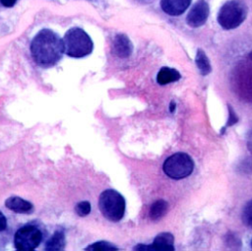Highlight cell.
I'll return each mask as SVG.
<instances>
[{
	"label": "cell",
	"mask_w": 252,
	"mask_h": 251,
	"mask_svg": "<svg viewBox=\"0 0 252 251\" xmlns=\"http://www.w3.org/2000/svg\"><path fill=\"white\" fill-rule=\"evenodd\" d=\"M241 219L244 224L252 227V200L248 201L242 210Z\"/></svg>",
	"instance_id": "17"
},
{
	"label": "cell",
	"mask_w": 252,
	"mask_h": 251,
	"mask_svg": "<svg viewBox=\"0 0 252 251\" xmlns=\"http://www.w3.org/2000/svg\"><path fill=\"white\" fill-rule=\"evenodd\" d=\"M6 226H7V220L5 216L2 214V212L0 211V231H3L4 229H6Z\"/></svg>",
	"instance_id": "20"
},
{
	"label": "cell",
	"mask_w": 252,
	"mask_h": 251,
	"mask_svg": "<svg viewBox=\"0 0 252 251\" xmlns=\"http://www.w3.org/2000/svg\"><path fill=\"white\" fill-rule=\"evenodd\" d=\"M175 106H176V104H175V102L172 100V101L170 102V104H169V111H170V112H174Z\"/></svg>",
	"instance_id": "22"
},
{
	"label": "cell",
	"mask_w": 252,
	"mask_h": 251,
	"mask_svg": "<svg viewBox=\"0 0 252 251\" xmlns=\"http://www.w3.org/2000/svg\"><path fill=\"white\" fill-rule=\"evenodd\" d=\"M42 240L40 229L34 225L28 224L17 230L14 236V245L17 250L31 251L36 248Z\"/></svg>",
	"instance_id": "6"
},
{
	"label": "cell",
	"mask_w": 252,
	"mask_h": 251,
	"mask_svg": "<svg viewBox=\"0 0 252 251\" xmlns=\"http://www.w3.org/2000/svg\"><path fill=\"white\" fill-rule=\"evenodd\" d=\"M91 204L88 201H81L75 206V212L80 217H86L91 212Z\"/></svg>",
	"instance_id": "18"
},
{
	"label": "cell",
	"mask_w": 252,
	"mask_h": 251,
	"mask_svg": "<svg viewBox=\"0 0 252 251\" xmlns=\"http://www.w3.org/2000/svg\"><path fill=\"white\" fill-rule=\"evenodd\" d=\"M64 53L73 58H82L92 53L94 43L90 35L80 28L68 30L63 37Z\"/></svg>",
	"instance_id": "2"
},
{
	"label": "cell",
	"mask_w": 252,
	"mask_h": 251,
	"mask_svg": "<svg viewBox=\"0 0 252 251\" xmlns=\"http://www.w3.org/2000/svg\"><path fill=\"white\" fill-rule=\"evenodd\" d=\"M113 54L120 58H126L131 55L133 51V45L127 35L118 33L115 35L112 42Z\"/></svg>",
	"instance_id": "9"
},
{
	"label": "cell",
	"mask_w": 252,
	"mask_h": 251,
	"mask_svg": "<svg viewBox=\"0 0 252 251\" xmlns=\"http://www.w3.org/2000/svg\"><path fill=\"white\" fill-rule=\"evenodd\" d=\"M227 109H228V119H227L226 126H231L238 121V117L230 105H227Z\"/></svg>",
	"instance_id": "19"
},
{
	"label": "cell",
	"mask_w": 252,
	"mask_h": 251,
	"mask_svg": "<svg viewBox=\"0 0 252 251\" xmlns=\"http://www.w3.org/2000/svg\"><path fill=\"white\" fill-rule=\"evenodd\" d=\"M85 250H92V251H98V250L114 251V250H117V248L112 243H110L108 241H97V242H94V243L89 245Z\"/></svg>",
	"instance_id": "16"
},
{
	"label": "cell",
	"mask_w": 252,
	"mask_h": 251,
	"mask_svg": "<svg viewBox=\"0 0 252 251\" xmlns=\"http://www.w3.org/2000/svg\"><path fill=\"white\" fill-rule=\"evenodd\" d=\"M6 207L16 213H29L32 210V204L20 197H10L5 202Z\"/></svg>",
	"instance_id": "11"
},
{
	"label": "cell",
	"mask_w": 252,
	"mask_h": 251,
	"mask_svg": "<svg viewBox=\"0 0 252 251\" xmlns=\"http://www.w3.org/2000/svg\"><path fill=\"white\" fill-rule=\"evenodd\" d=\"M251 247H252V240H251Z\"/></svg>",
	"instance_id": "24"
},
{
	"label": "cell",
	"mask_w": 252,
	"mask_h": 251,
	"mask_svg": "<svg viewBox=\"0 0 252 251\" xmlns=\"http://www.w3.org/2000/svg\"><path fill=\"white\" fill-rule=\"evenodd\" d=\"M247 15V7L240 0H229L220 9L218 23L224 30H232L240 26Z\"/></svg>",
	"instance_id": "4"
},
{
	"label": "cell",
	"mask_w": 252,
	"mask_h": 251,
	"mask_svg": "<svg viewBox=\"0 0 252 251\" xmlns=\"http://www.w3.org/2000/svg\"><path fill=\"white\" fill-rule=\"evenodd\" d=\"M135 250H151V251H173L174 237L169 232H161L156 236L152 244H138Z\"/></svg>",
	"instance_id": "8"
},
{
	"label": "cell",
	"mask_w": 252,
	"mask_h": 251,
	"mask_svg": "<svg viewBox=\"0 0 252 251\" xmlns=\"http://www.w3.org/2000/svg\"><path fill=\"white\" fill-rule=\"evenodd\" d=\"M125 199L113 189L104 190L98 198V208L104 218L111 221H119L125 214Z\"/></svg>",
	"instance_id": "3"
},
{
	"label": "cell",
	"mask_w": 252,
	"mask_h": 251,
	"mask_svg": "<svg viewBox=\"0 0 252 251\" xmlns=\"http://www.w3.org/2000/svg\"><path fill=\"white\" fill-rule=\"evenodd\" d=\"M249 58L252 60V52H251V53H249Z\"/></svg>",
	"instance_id": "23"
},
{
	"label": "cell",
	"mask_w": 252,
	"mask_h": 251,
	"mask_svg": "<svg viewBox=\"0 0 252 251\" xmlns=\"http://www.w3.org/2000/svg\"><path fill=\"white\" fill-rule=\"evenodd\" d=\"M17 0H0L1 4L4 5L5 7H12L16 3Z\"/></svg>",
	"instance_id": "21"
},
{
	"label": "cell",
	"mask_w": 252,
	"mask_h": 251,
	"mask_svg": "<svg viewBox=\"0 0 252 251\" xmlns=\"http://www.w3.org/2000/svg\"><path fill=\"white\" fill-rule=\"evenodd\" d=\"M65 247V234L62 230H56L45 244V250L59 251Z\"/></svg>",
	"instance_id": "13"
},
{
	"label": "cell",
	"mask_w": 252,
	"mask_h": 251,
	"mask_svg": "<svg viewBox=\"0 0 252 251\" xmlns=\"http://www.w3.org/2000/svg\"><path fill=\"white\" fill-rule=\"evenodd\" d=\"M168 204L164 200H158L153 203L150 209V218L153 220H158L167 212Z\"/></svg>",
	"instance_id": "14"
},
{
	"label": "cell",
	"mask_w": 252,
	"mask_h": 251,
	"mask_svg": "<svg viewBox=\"0 0 252 251\" xmlns=\"http://www.w3.org/2000/svg\"><path fill=\"white\" fill-rule=\"evenodd\" d=\"M191 0H161L160 7L163 12L170 16H178L186 11Z\"/></svg>",
	"instance_id": "10"
},
{
	"label": "cell",
	"mask_w": 252,
	"mask_h": 251,
	"mask_svg": "<svg viewBox=\"0 0 252 251\" xmlns=\"http://www.w3.org/2000/svg\"><path fill=\"white\" fill-rule=\"evenodd\" d=\"M209 13L210 9L208 3L204 0H199L190 9L186 17V22L192 28L201 27L206 23Z\"/></svg>",
	"instance_id": "7"
},
{
	"label": "cell",
	"mask_w": 252,
	"mask_h": 251,
	"mask_svg": "<svg viewBox=\"0 0 252 251\" xmlns=\"http://www.w3.org/2000/svg\"><path fill=\"white\" fill-rule=\"evenodd\" d=\"M162 169L168 177L172 179H182L192 173L194 162L189 155L185 153H176L165 159Z\"/></svg>",
	"instance_id": "5"
},
{
	"label": "cell",
	"mask_w": 252,
	"mask_h": 251,
	"mask_svg": "<svg viewBox=\"0 0 252 251\" xmlns=\"http://www.w3.org/2000/svg\"><path fill=\"white\" fill-rule=\"evenodd\" d=\"M195 62H196V65L202 75L206 76L211 73L212 66H211L210 60L207 57L206 53L202 49H198V51L196 53V57H195Z\"/></svg>",
	"instance_id": "15"
},
{
	"label": "cell",
	"mask_w": 252,
	"mask_h": 251,
	"mask_svg": "<svg viewBox=\"0 0 252 251\" xmlns=\"http://www.w3.org/2000/svg\"><path fill=\"white\" fill-rule=\"evenodd\" d=\"M181 78L180 73L176 70V69H172V68H168V67H162L157 76V82L163 86V85H167L169 83H173L178 81Z\"/></svg>",
	"instance_id": "12"
},
{
	"label": "cell",
	"mask_w": 252,
	"mask_h": 251,
	"mask_svg": "<svg viewBox=\"0 0 252 251\" xmlns=\"http://www.w3.org/2000/svg\"><path fill=\"white\" fill-rule=\"evenodd\" d=\"M31 52L37 65L51 67L62 58L64 53L63 39L51 30H41L31 43Z\"/></svg>",
	"instance_id": "1"
}]
</instances>
